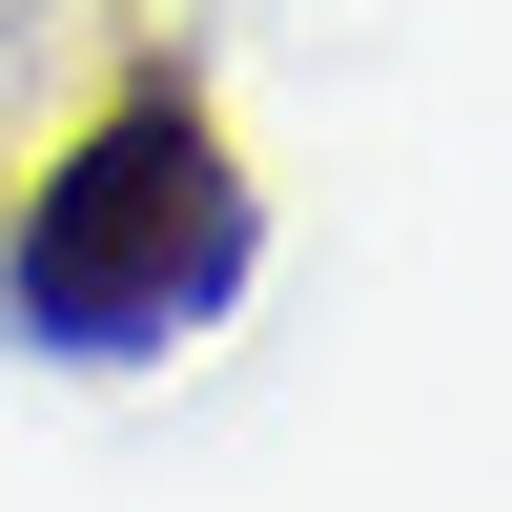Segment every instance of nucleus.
Instances as JSON below:
<instances>
[{"mask_svg": "<svg viewBox=\"0 0 512 512\" xmlns=\"http://www.w3.org/2000/svg\"><path fill=\"white\" fill-rule=\"evenodd\" d=\"M226 267H246V205H226V144H205V103H103L62 164H41V205H21V246H0V308L41 328V349H164L185 308H226Z\"/></svg>", "mask_w": 512, "mask_h": 512, "instance_id": "1", "label": "nucleus"}]
</instances>
